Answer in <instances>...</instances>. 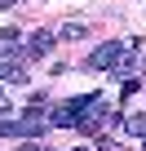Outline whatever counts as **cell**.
<instances>
[{
	"label": "cell",
	"mask_w": 146,
	"mask_h": 151,
	"mask_svg": "<svg viewBox=\"0 0 146 151\" xmlns=\"http://www.w3.org/2000/svg\"><path fill=\"white\" fill-rule=\"evenodd\" d=\"M18 53V27H5L0 31V62H14Z\"/></svg>",
	"instance_id": "cell-3"
},
{
	"label": "cell",
	"mask_w": 146,
	"mask_h": 151,
	"mask_svg": "<svg viewBox=\"0 0 146 151\" xmlns=\"http://www.w3.org/2000/svg\"><path fill=\"white\" fill-rule=\"evenodd\" d=\"M124 129H128V133H137V138H146V111H142V116H128V120H124Z\"/></svg>",
	"instance_id": "cell-6"
},
{
	"label": "cell",
	"mask_w": 146,
	"mask_h": 151,
	"mask_svg": "<svg viewBox=\"0 0 146 151\" xmlns=\"http://www.w3.org/2000/svg\"><path fill=\"white\" fill-rule=\"evenodd\" d=\"M128 58H133V49H128V45L106 40V45H98V49L89 53V67H93V71H115V67H124Z\"/></svg>",
	"instance_id": "cell-1"
},
{
	"label": "cell",
	"mask_w": 146,
	"mask_h": 151,
	"mask_svg": "<svg viewBox=\"0 0 146 151\" xmlns=\"http://www.w3.org/2000/svg\"><path fill=\"white\" fill-rule=\"evenodd\" d=\"M0 85H27V67H18V62H0Z\"/></svg>",
	"instance_id": "cell-5"
},
{
	"label": "cell",
	"mask_w": 146,
	"mask_h": 151,
	"mask_svg": "<svg viewBox=\"0 0 146 151\" xmlns=\"http://www.w3.org/2000/svg\"><path fill=\"white\" fill-rule=\"evenodd\" d=\"M80 111H84V98H75V102H62V107L49 116V124H58V129H75V124H80Z\"/></svg>",
	"instance_id": "cell-2"
},
{
	"label": "cell",
	"mask_w": 146,
	"mask_h": 151,
	"mask_svg": "<svg viewBox=\"0 0 146 151\" xmlns=\"http://www.w3.org/2000/svg\"><path fill=\"white\" fill-rule=\"evenodd\" d=\"M22 151H49V147H40V142H27V147H22Z\"/></svg>",
	"instance_id": "cell-10"
},
{
	"label": "cell",
	"mask_w": 146,
	"mask_h": 151,
	"mask_svg": "<svg viewBox=\"0 0 146 151\" xmlns=\"http://www.w3.org/2000/svg\"><path fill=\"white\" fill-rule=\"evenodd\" d=\"M62 36H66V40H80V36H84V22H66Z\"/></svg>",
	"instance_id": "cell-7"
},
{
	"label": "cell",
	"mask_w": 146,
	"mask_h": 151,
	"mask_svg": "<svg viewBox=\"0 0 146 151\" xmlns=\"http://www.w3.org/2000/svg\"><path fill=\"white\" fill-rule=\"evenodd\" d=\"M0 9H14V0H0Z\"/></svg>",
	"instance_id": "cell-11"
},
{
	"label": "cell",
	"mask_w": 146,
	"mask_h": 151,
	"mask_svg": "<svg viewBox=\"0 0 146 151\" xmlns=\"http://www.w3.org/2000/svg\"><path fill=\"white\" fill-rule=\"evenodd\" d=\"M98 151H120V142H111V138H98Z\"/></svg>",
	"instance_id": "cell-8"
},
{
	"label": "cell",
	"mask_w": 146,
	"mask_h": 151,
	"mask_svg": "<svg viewBox=\"0 0 146 151\" xmlns=\"http://www.w3.org/2000/svg\"><path fill=\"white\" fill-rule=\"evenodd\" d=\"M49 49H53V36H49V31H36V36H31V45H27L22 53H27V58H44Z\"/></svg>",
	"instance_id": "cell-4"
},
{
	"label": "cell",
	"mask_w": 146,
	"mask_h": 151,
	"mask_svg": "<svg viewBox=\"0 0 146 151\" xmlns=\"http://www.w3.org/2000/svg\"><path fill=\"white\" fill-rule=\"evenodd\" d=\"M9 111V98H5V89H0V116H5Z\"/></svg>",
	"instance_id": "cell-9"
}]
</instances>
